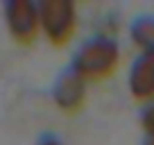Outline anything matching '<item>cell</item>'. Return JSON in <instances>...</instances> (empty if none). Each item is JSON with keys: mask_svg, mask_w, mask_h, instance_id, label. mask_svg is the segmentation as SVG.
<instances>
[{"mask_svg": "<svg viewBox=\"0 0 154 145\" xmlns=\"http://www.w3.org/2000/svg\"><path fill=\"white\" fill-rule=\"evenodd\" d=\"M120 66V45L109 36H91L77 48L70 68L84 82L109 79Z\"/></svg>", "mask_w": 154, "mask_h": 145, "instance_id": "cell-1", "label": "cell"}, {"mask_svg": "<svg viewBox=\"0 0 154 145\" xmlns=\"http://www.w3.org/2000/svg\"><path fill=\"white\" fill-rule=\"evenodd\" d=\"M38 25L52 48H66L77 29V9L70 0H41Z\"/></svg>", "mask_w": 154, "mask_h": 145, "instance_id": "cell-2", "label": "cell"}, {"mask_svg": "<svg viewBox=\"0 0 154 145\" xmlns=\"http://www.w3.org/2000/svg\"><path fill=\"white\" fill-rule=\"evenodd\" d=\"M5 25L11 41L23 48L36 43L41 25H38V2L32 0H7L5 7Z\"/></svg>", "mask_w": 154, "mask_h": 145, "instance_id": "cell-3", "label": "cell"}, {"mask_svg": "<svg viewBox=\"0 0 154 145\" xmlns=\"http://www.w3.org/2000/svg\"><path fill=\"white\" fill-rule=\"evenodd\" d=\"M50 97L61 113L75 116L86 104V82L68 66L57 75L52 88H50Z\"/></svg>", "mask_w": 154, "mask_h": 145, "instance_id": "cell-4", "label": "cell"}, {"mask_svg": "<svg viewBox=\"0 0 154 145\" xmlns=\"http://www.w3.org/2000/svg\"><path fill=\"white\" fill-rule=\"evenodd\" d=\"M129 93L138 102L154 100V54L140 52L129 70Z\"/></svg>", "mask_w": 154, "mask_h": 145, "instance_id": "cell-5", "label": "cell"}, {"mask_svg": "<svg viewBox=\"0 0 154 145\" xmlns=\"http://www.w3.org/2000/svg\"><path fill=\"white\" fill-rule=\"evenodd\" d=\"M131 41L140 52H152L154 54V16H138L131 23Z\"/></svg>", "mask_w": 154, "mask_h": 145, "instance_id": "cell-6", "label": "cell"}, {"mask_svg": "<svg viewBox=\"0 0 154 145\" xmlns=\"http://www.w3.org/2000/svg\"><path fill=\"white\" fill-rule=\"evenodd\" d=\"M140 127L147 134V138H154V100L145 104V109L140 111Z\"/></svg>", "mask_w": 154, "mask_h": 145, "instance_id": "cell-7", "label": "cell"}, {"mask_svg": "<svg viewBox=\"0 0 154 145\" xmlns=\"http://www.w3.org/2000/svg\"><path fill=\"white\" fill-rule=\"evenodd\" d=\"M36 145H63V140L59 138L57 134H52V131H45V134L38 136Z\"/></svg>", "mask_w": 154, "mask_h": 145, "instance_id": "cell-8", "label": "cell"}, {"mask_svg": "<svg viewBox=\"0 0 154 145\" xmlns=\"http://www.w3.org/2000/svg\"><path fill=\"white\" fill-rule=\"evenodd\" d=\"M143 145H154V138H145V143Z\"/></svg>", "mask_w": 154, "mask_h": 145, "instance_id": "cell-9", "label": "cell"}]
</instances>
